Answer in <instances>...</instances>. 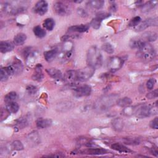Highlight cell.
<instances>
[{
  "instance_id": "cell-1",
  "label": "cell",
  "mask_w": 158,
  "mask_h": 158,
  "mask_svg": "<svg viewBox=\"0 0 158 158\" xmlns=\"http://www.w3.org/2000/svg\"><path fill=\"white\" fill-rule=\"evenodd\" d=\"M86 61L88 66L94 69L98 68L102 65V54L97 47L91 46L88 49L86 56Z\"/></svg>"
},
{
  "instance_id": "cell-2",
  "label": "cell",
  "mask_w": 158,
  "mask_h": 158,
  "mask_svg": "<svg viewBox=\"0 0 158 158\" xmlns=\"http://www.w3.org/2000/svg\"><path fill=\"white\" fill-rule=\"evenodd\" d=\"M118 99V95L115 94L104 96L97 101L95 104V109L98 111H104L113 106Z\"/></svg>"
},
{
  "instance_id": "cell-3",
  "label": "cell",
  "mask_w": 158,
  "mask_h": 158,
  "mask_svg": "<svg viewBox=\"0 0 158 158\" xmlns=\"http://www.w3.org/2000/svg\"><path fill=\"white\" fill-rule=\"evenodd\" d=\"M157 107L147 104H140L133 107V114L139 118H144L153 114L154 110L157 111Z\"/></svg>"
},
{
  "instance_id": "cell-4",
  "label": "cell",
  "mask_w": 158,
  "mask_h": 158,
  "mask_svg": "<svg viewBox=\"0 0 158 158\" xmlns=\"http://www.w3.org/2000/svg\"><path fill=\"white\" fill-rule=\"evenodd\" d=\"M137 55L140 59L149 61L153 59L156 56V51L152 45L146 43L143 47L138 49Z\"/></svg>"
},
{
  "instance_id": "cell-5",
  "label": "cell",
  "mask_w": 158,
  "mask_h": 158,
  "mask_svg": "<svg viewBox=\"0 0 158 158\" xmlns=\"http://www.w3.org/2000/svg\"><path fill=\"white\" fill-rule=\"evenodd\" d=\"M94 71L95 69L90 66H87L82 69L77 71L78 80L80 81H83L88 80L93 76Z\"/></svg>"
},
{
  "instance_id": "cell-6",
  "label": "cell",
  "mask_w": 158,
  "mask_h": 158,
  "mask_svg": "<svg viewBox=\"0 0 158 158\" xmlns=\"http://www.w3.org/2000/svg\"><path fill=\"white\" fill-rule=\"evenodd\" d=\"M151 26H157V17L149 18V19L145 20L142 23L138 25L136 27L135 30L137 31H142V30L147 28L148 27H151Z\"/></svg>"
},
{
  "instance_id": "cell-7",
  "label": "cell",
  "mask_w": 158,
  "mask_h": 158,
  "mask_svg": "<svg viewBox=\"0 0 158 158\" xmlns=\"http://www.w3.org/2000/svg\"><path fill=\"white\" fill-rule=\"evenodd\" d=\"M123 64V60L118 57H113L110 59L108 62V67L112 72L119 70Z\"/></svg>"
},
{
  "instance_id": "cell-8",
  "label": "cell",
  "mask_w": 158,
  "mask_h": 158,
  "mask_svg": "<svg viewBox=\"0 0 158 158\" xmlns=\"http://www.w3.org/2000/svg\"><path fill=\"white\" fill-rule=\"evenodd\" d=\"M75 95L77 97H82L86 96L91 94V88L89 85H82L80 86H78L75 88Z\"/></svg>"
},
{
  "instance_id": "cell-9",
  "label": "cell",
  "mask_w": 158,
  "mask_h": 158,
  "mask_svg": "<svg viewBox=\"0 0 158 158\" xmlns=\"http://www.w3.org/2000/svg\"><path fill=\"white\" fill-rule=\"evenodd\" d=\"M48 4L46 1H40L36 3L33 10L36 14L43 15L48 11Z\"/></svg>"
},
{
  "instance_id": "cell-10",
  "label": "cell",
  "mask_w": 158,
  "mask_h": 158,
  "mask_svg": "<svg viewBox=\"0 0 158 158\" xmlns=\"http://www.w3.org/2000/svg\"><path fill=\"white\" fill-rule=\"evenodd\" d=\"M64 81L70 85L75 84L78 80L77 72L75 70H70L67 71L64 75Z\"/></svg>"
},
{
  "instance_id": "cell-11",
  "label": "cell",
  "mask_w": 158,
  "mask_h": 158,
  "mask_svg": "<svg viewBox=\"0 0 158 158\" xmlns=\"http://www.w3.org/2000/svg\"><path fill=\"white\" fill-rule=\"evenodd\" d=\"M54 10L57 15L61 16L67 15L69 12L68 7L61 2H56L54 4Z\"/></svg>"
},
{
  "instance_id": "cell-12",
  "label": "cell",
  "mask_w": 158,
  "mask_h": 158,
  "mask_svg": "<svg viewBox=\"0 0 158 158\" xmlns=\"http://www.w3.org/2000/svg\"><path fill=\"white\" fill-rule=\"evenodd\" d=\"M27 141L30 146H35L40 143V137L37 132L33 131L28 135Z\"/></svg>"
},
{
  "instance_id": "cell-13",
  "label": "cell",
  "mask_w": 158,
  "mask_h": 158,
  "mask_svg": "<svg viewBox=\"0 0 158 158\" xmlns=\"http://www.w3.org/2000/svg\"><path fill=\"white\" fill-rule=\"evenodd\" d=\"M36 125L39 128H46L52 125V120L49 118H39L36 121Z\"/></svg>"
},
{
  "instance_id": "cell-14",
  "label": "cell",
  "mask_w": 158,
  "mask_h": 158,
  "mask_svg": "<svg viewBox=\"0 0 158 158\" xmlns=\"http://www.w3.org/2000/svg\"><path fill=\"white\" fill-rule=\"evenodd\" d=\"M14 46L13 43L9 41H1L0 43V51L2 53H6L13 50Z\"/></svg>"
},
{
  "instance_id": "cell-15",
  "label": "cell",
  "mask_w": 158,
  "mask_h": 158,
  "mask_svg": "<svg viewBox=\"0 0 158 158\" xmlns=\"http://www.w3.org/2000/svg\"><path fill=\"white\" fill-rule=\"evenodd\" d=\"M46 71L48 73V74L54 79L59 80V79H61L62 77V72L57 69L49 68V69H46Z\"/></svg>"
},
{
  "instance_id": "cell-16",
  "label": "cell",
  "mask_w": 158,
  "mask_h": 158,
  "mask_svg": "<svg viewBox=\"0 0 158 158\" xmlns=\"http://www.w3.org/2000/svg\"><path fill=\"white\" fill-rule=\"evenodd\" d=\"M146 43H148L145 42L142 38H135L133 39L130 44V46L133 49H139L141 47H143Z\"/></svg>"
},
{
  "instance_id": "cell-17",
  "label": "cell",
  "mask_w": 158,
  "mask_h": 158,
  "mask_svg": "<svg viewBox=\"0 0 158 158\" xmlns=\"http://www.w3.org/2000/svg\"><path fill=\"white\" fill-rule=\"evenodd\" d=\"M85 154H91V155H100L104 154L107 153V151L102 148H89L88 149L83 151Z\"/></svg>"
},
{
  "instance_id": "cell-18",
  "label": "cell",
  "mask_w": 158,
  "mask_h": 158,
  "mask_svg": "<svg viewBox=\"0 0 158 158\" xmlns=\"http://www.w3.org/2000/svg\"><path fill=\"white\" fill-rule=\"evenodd\" d=\"M58 50L57 49H52L51 50L46 51L44 52V57L46 60L48 62H52L57 56Z\"/></svg>"
},
{
  "instance_id": "cell-19",
  "label": "cell",
  "mask_w": 158,
  "mask_h": 158,
  "mask_svg": "<svg viewBox=\"0 0 158 158\" xmlns=\"http://www.w3.org/2000/svg\"><path fill=\"white\" fill-rule=\"evenodd\" d=\"M141 38L145 42L148 43L156 41L157 38V35L156 32L154 31H148L144 33Z\"/></svg>"
},
{
  "instance_id": "cell-20",
  "label": "cell",
  "mask_w": 158,
  "mask_h": 158,
  "mask_svg": "<svg viewBox=\"0 0 158 158\" xmlns=\"http://www.w3.org/2000/svg\"><path fill=\"white\" fill-rule=\"evenodd\" d=\"M89 26L88 25H83V24L73 25L69 28V31L83 33V32L86 31L89 29Z\"/></svg>"
},
{
  "instance_id": "cell-21",
  "label": "cell",
  "mask_w": 158,
  "mask_h": 158,
  "mask_svg": "<svg viewBox=\"0 0 158 158\" xmlns=\"http://www.w3.org/2000/svg\"><path fill=\"white\" fill-rule=\"evenodd\" d=\"M104 1H101V0H92V1H89L86 5L92 9H99L102 7L104 6Z\"/></svg>"
},
{
  "instance_id": "cell-22",
  "label": "cell",
  "mask_w": 158,
  "mask_h": 158,
  "mask_svg": "<svg viewBox=\"0 0 158 158\" xmlns=\"http://www.w3.org/2000/svg\"><path fill=\"white\" fill-rule=\"evenodd\" d=\"M27 40V36L25 33H20L15 36L14 38V44L17 46L22 45Z\"/></svg>"
},
{
  "instance_id": "cell-23",
  "label": "cell",
  "mask_w": 158,
  "mask_h": 158,
  "mask_svg": "<svg viewBox=\"0 0 158 158\" xmlns=\"http://www.w3.org/2000/svg\"><path fill=\"white\" fill-rule=\"evenodd\" d=\"M32 78L34 80L38 81H40L43 80V74L42 73V70H41V65H38L36 67L35 72L32 76Z\"/></svg>"
},
{
  "instance_id": "cell-24",
  "label": "cell",
  "mask_w": 158,
  "mask_h": 158,
  "mask_svg": "<svg viewBox=\"0 0 158 158\" xmlns=\"http://www.w3.org/2000/svg\"><path fill=\"white\" fill-rule=\"evenodd\" d=\"M111 148L113 149L114 150H115L120 152L128 153V152H131V150L129 149L127 147H126L123 144H122L120 143H114V144H112Z\"/></svg>"
},
{
  "instance_id": "cell-25",
  "label": "cell",
  "mask_w": 158,
  "mask_h": 158,
  "mask_svg": "<svg viewBox=\"0 0 158 158\" xmlns=\"http://www.w3.org/2000/svg\"><path fill=\"white\" fill-rule=\"evenodd\" d=\"M6 109L9 113L15 114L18 112L19 109V106L16 102L13 101V102L7 103Z\"/></svg>"
},
{
  "instance_id": "cell-26",
  "label": "cell",
  "mask_w": 158,
  "mask_h": 158,
  "mask_svg": "<svg viewBox=\"0 0 158 158\" xmlns=\"http://www.w3.org/2000/svg\"><path fill=\"white\" fill-rule=\"evenodd\" d=\"M132 102V101L130 98H120V99H118L116 101V103L117 104L118 106H119L120 107H126L129 106Z\"/></svg>"
},
{
  "instance_id": "cell-27",
  "label": "cell",
  "mask_w": 158,
  "mask_h": 158,
  "mask_svg": "<svg viewBox=\"0 0 158 158\" xmlns=\"http://www.w3.org/2000/svg\"><path fill=\"white\" fill-rule=\"evenodd\" d=\"M28 120L26 117H20L19 119H17L15 122V127L19 129L23 128L27 126L28 123Z\"/></svg>"
},
{
  "instance_id": "cell-28",
  "label": "cell",
  "mask_w": 158,
  "mask_h": 158,
  "mask_svg": "<svg viewBox=\"0 0 158 158\" xmlns=\"http://www.w3.org/2000/svg\"><path fill=\"white\" fill-rule=\"evenodd\" d=\"M43 26L46 30L49 31H51L53 30L55 26V22L52 19L48 18L44 21Z\"/></svg>"
},
{
  "instance_id": "cell-29",
  "label": "cell",
  "mask_w": 158,
  "mask_h": 158,
  "mask_svg": "<svg viewBox=\"0 0 158 158\" xmlns=\"http://www.w3.org/2000/svg\"><path fill=\"white\" fill-rule=\"evenodd\" d=\"M17 98V94L14 91H11L10 93H8L5 96H4V101L6 103H9L10 102L14 101Z\"/></svg>"
},
{
  "instance_id": "cell-30",
  "label": "cell",
  "mask_w": 158,
  "mask_h": 158,
  "mask_svg": "<svg viewBox=\"0 0 158 158\" xmlns=\"http://www.w3.org/2000/svg\"><path fill=\"white\" fill-rule=\"evenodd\" d=\"M33 33L38 38H43L46 35V31L40 26H36L34 27Z\"/></svg>"
},
{
  "instance_id": "cell-31",
  "label": "cell",
  "mask_w": 158,
  "mask_h": 158,
  "mask_svg": "<svg viewBox=\"0 0 158 158\" xmlns=\"http://www.w3.org/2000/svg\"><path fill=\"white\" fill-rule=\"evenodd\" d=\"M12 67L15 70V73H21L22 69H23V66H22V64L21 63V62L18 60L17 59H16L13 64H12Z\"/></svg>"
},
{
  "instance_id": "cell-32",
  "label": "cell",
  "mask_w": 158,
  "mask_h": 158,
  "mask_svg": "<svg viewBox=\"0 0 158 158\" xmlns=\"http://www.w3.org/2000/svg\"><path fill=\"white\" fill-rule=\"evenodd\" d=\"M157 3V1H152L148 2L146 4L142 6V9L143 12L150 10L151 9L154 8Z\"/></svg>"
},
{
  "instance_id": "cell-33",
  "label": "cell",
  "mask_w": 158,
  "mask_h": 158,
  "mask_svg": "<svg viewBox=\"0 0 158 158\" xmlns=\"http://www.w3.org/2000/svg\"><path fill=\"white\" fill-rule=\"evenodd\" d=\"M112 125L115 130H116L117 131H120V130L122 129L123 124V122L122 121L121 119L116 118L114 120V122L112 123Z\"/></svg>"
},
{
  "instance_id": "cell-34",
  "label": "cell",
  "mask_w": 158,
  "mask_h": 158,
  "mask_svg": "<svg viewBox=\"0 0 158 158\" xmlns=\"http://www.w3.org/2000/svg\"><path fill=\"white\" fill-rule=\"evenodd\" d=\"M11 146H12V149H14V150L21 151V150L23 149V144L22 143L21 141H19V140L14 141L12 143V144H11Z\"/></svg>"
},
{
  "instance_id": "cell-35",
  "label": "cell",
  "mask_w": 158,
  "mask_h": 158,
  "mask_svg": "<svg viewBox=\"0 0 158 158\" xmlns=\"http://www.w3.org/2000/svg\"><path fill=\"white\" fill-rule=\"evenodd\" d=\"M123 141L126 144H138L140 143V141L139 139L135 138H124Z\"/></svg>"
},
{
  "instance_id": "cell-36",
  "label": "cell",
  "mask_w": 158,
  "mask_h": 158,
  "mask_svg": "<svg viewBox=\"0 0 158 158\" xmlns=\"http://www.w3.org/2000/svg\"><path fill=\"white\" fill-rule=\"evenodd\" d=\"M102 49L108 54H112L114 51V47L109 43H105L102 46Z\"/></svg>"
},
{
  "instance_id": "cell-37",
  "label": "cell",
  "mask_w": 158,
  "mask_h": 158,
  "mask_svg": "<svg viewBox=\"0 0 158 158\" xmlns=\"http://www.w3.org/2000/svg\"><path fill=\"white\" fill-rule=\"evenodd\" d=\"M101 22H102L101 20H100L99 19H98V18L95 17V18H94V19L91 20V23H90V25H91V26L93 28L97 30V29H98V28L100 27Z\"/></svg>"
},
{
  "instance_id": "cell-38",
  "label": "cell",
  "mask_w": 158,
  "mask_h": 158,
  "mask_svg": "<svg viewBox=\"0 0 158 158\" xmlns=\"http://www.w3.org/2000/svg\"><path fill=\"white\" fill-rule=\"evenodd\" d=\"M141 21V17H139V16H136V17H135L134 18H133L131 20V21H130V22L129 23V25L130 26H132V27H133V26H136V27L139 24Z\"/></svg>"
},
{
  "instance_id": "cell-39",
  "label": "cell",
  "mask_w": 158,
  "mask_h": 158,
  "mask_svg": "<svg viewBox=\"0 0 158 158\" xmlns=\"http://www.w3.org/2000/svg\"><path fill=\"white\" fill-rule=\"evenodd\" d=\"M8 74L7 72L5 71L4 68L1 69V72H0V80L1 81H5L7 80L8 78Z\"/></svg>"
},
{
  "instance_id": "cell-40",
  "label": "cell",
  "mask_w": 158,
  "mask_h": 158,
  "mask_svg": "<svg viewBox=\"0 0 158 158\" xmlns=\"http://www.w3.org/2000/svg\"><path fill=\"white\" fill-rule=\"evenodd\" d=\"M26 89H27V92L28 93V94H34L37 91L36 87L33 85H28L26 88Z\"/></svg>"
},
{
  "instance_id": "cell-41",
  "label": "cell",
  "mask_w": 158,
  "mask_h": 158,
  "mask_svg": "<svg viewBox=\"0 0 158 158\" xmlns=\"http://www.w3.org/2000/svg\"><path fill=\"white\" fill-rule=\"evenodd\" d=\"M109 16H110V14H109V13L102 12H99V13L97 14L96 17L102 21V20H104V19H105L109 17Z\"/></svg>"
},
{
  "instance_id": "cell-42",
  "label": "cell",
  "mask_w": 158,
  "mask_h": 158,
  "mask_svg": "<svg viewBox=\"0 0 158 158\" xmlns=\"http://www.w3.org/2000/svg\"><path fill=\"white\" fill-rule=\"evenodd\" d=\"M156 80L154 78H150L146 83V87L148 89H152L155 85Z\"/></svg>"
},
{
  "instance_id": "cell-43",
  "label": "cell",
  "mask_w": 158,
  "mask_h": 158,
  "mask_svg": "<svg viewBox=\"0 0 158 158\" xmlns=\"http://www.w3.org/2000/svg\"><path fill=\"white\" fill-rule=\"evenodd\" d=\"M149 125L152 128L157 129L158 128V118L157 117L154 118L151 121Z\"/></svg>"
},
{
  "instance_id": "cell-44",
  "label": "cell",
  "mask_w": 158,
  "mask_h": 158,
  "mask_svg": "<svg viewBox=\"0 0 158 158\" xmlns=\"http://www.w3.org/2000/svg\"><path fill=\"white\" fill-rule=\"evenodd\" d=\"M157 96H158L157 89H155L154 91L148 93V94L146 95V97H147L148 99H152V98H154L157 97Z\"/></svg>"
},
{
  "instance_id": "cell-45",
  "label": "cell",
  "mask_w": 158,
  "mask_h": 158,
  "mask_svg": "<svg viewBox=\"0 0 158 158\" xmlns=\"http://www.w3.org/2000/svg\"><path fill=\"white\" fill-rule=\"evenodd\" d=\"M77 14H78V15L82 17H85L88 15V14L86 12V11L82 9V8H78L77 9Z\"/></svg>"
},
{
  "instance_id": "cell-46",
  "label": "cell",
  "mask_w": 158,
  "mask_h": 158,
  "mask_svg": "<svg viewBox=\"0 0 158 158\" xmlns=\"http://www.w3.org/2000/svg\"><path fill=\"white\" fill-rule=\"evenodd\" d=\"M151 153H152L153 155H154L155 156H156V157L158 156V152H157V150L156 149H155V148H152V150H151Z\"/></svg>"
},
{
  "instance_id": "cell-47",
  "label": "cell",
  "mask_w": 158,
  "mask_h": 158,
  "mask_svg": "<svg viewBox=\"0 0 158 158\" xmlns=\"http://www.w3.org/2000/svg\"><path fill=\"white\" fill-rule=\"evenodd\" d=\"M64 155H62L60 154H53V155H49V156H46L45 157H64Z\"/></svg>"
}]
</instances>
